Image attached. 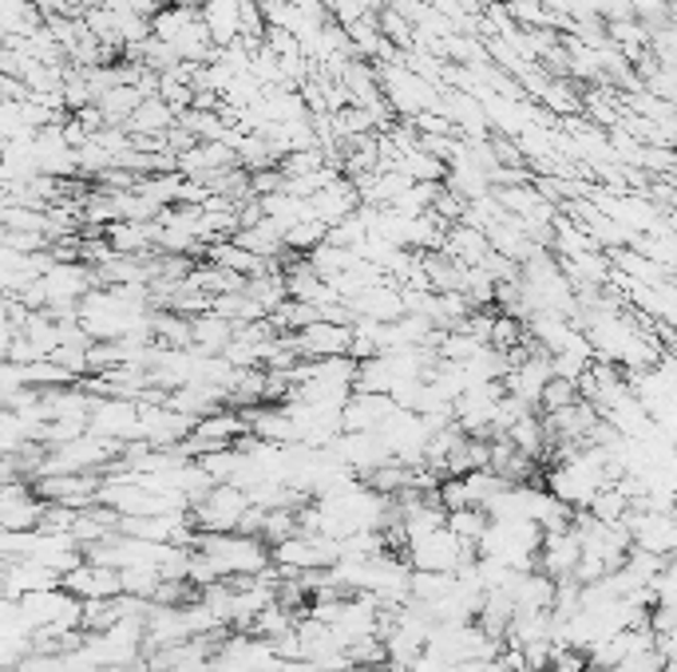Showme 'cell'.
<instances>
[{
  "label": "cell",
  "mask_w": 677,
  "mask_h": 672,
  "mask_svg": "<svg viewBox=\"0 0 677 672\" xmlns=\"http://www.w3.org/2000/svg\"><path fill=\"white\" fill-rule=\"evenodd\" d=\"M310 202V214L322 222V226H334V222H341V217H349L357 207H361V198H357V187L349 182L345 175H337L334 182L325 190H317L313 198H305Z\"/></svg>",
  "instance_id": "cell-7"
},
{
  "label": "cell",
  "mask_w": 677,
  "mask_h": 672,
  "mask_svg": "<svg viewBox=\"0 0 677 672\" xmlns=\"http://www.w3.org/2000/svg\"><path fill=\"white\" fill-rule=\"evenodd\" d=\"M444 527L452 530V534L459 538V542H480V534L488 530V515H483L480 507H456V510H448V522Z\"/></svg>",
  "instance_id": "cell-16"
},
{
  "label": "cell",
  "mask_w": 677,
  "mask_h": 672,
  "mask_svg": "<svg viewBox=\"0 0 677 672\" xmlns=\"http://www.w3.org/2000/svg\"><path fill=\"white\" fill-rule=\"evenodd\" d=\"M230 241H234V246H242V249H250L254 258H266V261H278V254H285L282 229L273 226V222H266V217H261L258 226L234 229V234H230Z\"/></svg>",
  "instance_id": "cell-12"
},
{
  "label": "cell",
  "mask_w": 677,
  "mask_h": 672,
  "mask_svg": "<svg viewBox=\"0 0 677 672\" xmlns=\"http://www.w3.org/2000/svg\"><path fill=\"white\" fill-rule=\"evenodd\" d=\"M574 400H579L574 380H559V376H551V380L542 384V392H539L542 412H559V408H567V403H574Z\"/></svg>",
  "instance_id": "cell-21"
},
{
  "label": "cell",
  "mask_w": 677,
  "mask_h": 672,
  "mask_svg": "<svg viewBox=\"0 0 677 672\" xmlns=\"http://www.w3.org/2000/svg\"><path fill=\"white\" fill-rule=\"evenodd\" d=\"M583 558V546H579V538L574 530H547L539 542V554H535V569H542L547 578H571L574 566Z\"/></svg>",
  "instance_id": "cell-5"
},
{
  "label": "cell",
  "mask_w": 677,
  "mask_h": 672,
  "mask_svg": "<svg viewBox=\"0 0 677 672\" xmlns=\"http://www.w3.org/2000/svg\"><path fill=\"white\" fill-rule=\"evenodd\" d=\"M376 672H400V669H388V664H385V669H376Z\"/></svg>",
  "instance_id": "cell-22"
},
{
  "label": "cell",
  "mask_w": 677,
  "mask_h": 672,
  "mask_svg": "<svg viewBox=\"0 0 677 672\" xmlns=\"http://www.w3.org/2000/svg\"><path fill=\"white\" fill-rule=\"evenodd\" d=\"M503 435H507L511 444H515V451H523L527 459H542L547 451H551V435H547V427H542V415H535V412L515 420Z\"/></svg>",
  "instance_id": "cell-14"
},
{
  "label": "cell",
  "mask_w": 677,
  "mask_h": 672,
  "mask_svg": "<svg viewBox=\"0 0 677 672\" xmlns=\"http://www.w3.org/2000/svg\"><path fill=\"white\" fill-rule=\"evenodd\" d=\"M662 4H674V0H662Z\"/></svg>",
  "instance_id": "cell-23"
},
{
  "label": "cell",
  "mask_w": 677,
  "mask_h": 672,
  "mask_svg": "<svg viewBox=\"0 0 677 672\" xmlns=\"http://www.w3.org/2000/svg\"><path fill=\"white\" fill-rule=\"evenodd\" d=\"M615 672H674V664L650 645V649H638V652H630V657H622V661L615 664Z\"/></svg>",
  "instance_id": "cell-20"
},
{
  "label": "cell",
  "mask_w": 677,
  "mask_h": 672,
  "mask_svg": "<svg viewBox=\"0 0 677 672\" xmlns=\"http://www.w3.org/2000/svg\"><path fill=\"white\" fill-rule=\"evenodd\" d=\"M195 550L214 566L219 578H254L270 569V546L254 534H195Z\"/></svg>",
  "instance_id": "cell-1"
},
{
  "label": "cell",
  "mask_w": 677,
  "mask_h": 672,
  "mask_svg": "<svg viewBox=\"0 0 677 672\" xmlns=\"http://www.w3.org/2000/svg\"><path fill=\"white\" fill-rule=\"evenodd\" d=\"M60 590H68L80 601H100L119 593V569L95 566V562H80L68 574H60Z\"/></svg>",
  "instance_id": "cell-6"
},
{
  "label": "cell",
  "mask_w": 677,
  "mask_h": 672,
  "mask_svg": "<svg viewBox=\"0 0 677 672\" xmlns=\"http://www.w3.org/2000/svg\"><path fill=\"white\" fill-rule=\"evenodd\" d=\"M234 329H238L234 321H226V317L207 309L202 317L190 321V349H198L202 356H219V352L234 341Z\"/></svg>",
  "instance_id": "cell-11"
},
{
  "label": "cell",
  "mask_w": 677,
  "mask_h": 672,
  "mask_svg": "<svg viewBox=\"0 0 677 672\" xmlns=\"http://www.w3.org/2000/svg\"><path fill=\"white\" fill-rule=\"evenodd\" d=\"M175 119H178V115L171 111V107L163 104L159 95H147L143 104L131 111V119L124 123V131L127 134H167L171 127H175Z\"/></svg>",
  "instance_id": "cell-13"
},
{
  "label": "cell",
  "mask_w": 677,
  "mask_h": 672,
  "mask_svg": "<svg viewBox=\"0 0 677 672\" xmlns=\"http://www.w3.org/2000/svg\"><path fill=\"white\" fill-rule=\"evenodd\" d=\"M488 249L491 246H488V238H483V229L464 226V222H452V226L444 229V241H440V254L459 261V266H483Z\"/></svg>",
  "instance_id": "cell-9"
},
{
  "label": "cell",
  "mask_w": 677,
  "mask_h": 672,
  "mask_svg": "<svg viewBox=\"0 0 677 672\" xmlns=\"http://www.w3.org/2000/svg\"><path fill=\"white\" fill-rule=\"evenodd\" d=\"M139 104H143V95H139L136 87L119 83V87H112V92H104L100 99H95V111H100L104 127H124Z\"/></svg>",
  "instance_id": "cell-15"
},
{
  "label": "cell",
  "mask_w": 677,
  "mask_h": 672,
  "mask_svg": "<svg viewBox=\"0 0 677 672\" xmlns=\"http://www.w3.org/2000/svg\"><path fill=\"white\" fill-rule=\"evenodd\" d=\"M405 558L412 569H436V574H456L464 562L476 558V546L471 542H459L448 527L432 530V534L417 538L405 546Z\"/></svg>",
  "instance_id": "cell-3"
},
{
  "label": "cell",
  "mask_w": 677,
  "mask_h": 672,
  "mask_svg": "<svg viewBox=\"0 0 677 672\" xmlns=\"http://www.w3.org/2000/svg\"><path fill=\"white\" fill-rule=\"evenodd\" d=\"M246 510H250L246 491H238L234 483H214L190 507V522H195L198 534H234Z\"/></svg>",
  "instance_id": "cell-2"
},
{
  "label": "cell",
  "mask_w": 677,
  "mask_h": 672,
  "mask_svg": "<svg viewBox=\"0 0 677 672\" xmlns=\"http://www.w3.org/2000/svg\"><path fill=\"white\" fill-rule=\"evenodd\" d=\"M396 403L381 392H353L341 403V432H373Z\"/></svg>",
  "instance_id": "cell-8"
},
{
  "label": "cell",
  "mask_w": 677,
  "mask_h": 672,
  "mask_svg": "<svg viewBox=\"0 0 677 672\" xmlns=\"http://www.w3.org/2000/svg\"><path fill=\"white\" fill-rule=\"evenodd\" d=\"M626 510H630V503H626V495L618 491L615 483L603 486V491H598V495L586 503V515L598 518V522H622Z\"/></svg>",
  "instance_id": "cell-17"
},
{
  "label": "cell",
  "mask_w": 677,
  "mask_h": 672,
  "mask_svg": "<svg viewBox=\"0 0 677 672\" xmlns=\"http://www.w3.org/2000/svg\"><path fill=\"white\" fill-rule=\"evenodd\" d=\"M302 361H325V356H349V344H353V329L349 325H334V321H313L305 329L293 332Z\"/></svg>",
  "instance_id": "cell-4"
},
{
  "label": "cell",
  "mask_w": 677,
  "mask_h": 672,
  "mask_svg": "<svg viewBox=\"0 0 677 672\" xmlns=\"http://www.w3.org/2000/svg\"><path fill=\"white\" fill-rule=\"evenodd\" d=\"M238 9H242L238 0H202V4H198L202 28H207L214 48H226V44L238 36Z\"/></svg>",
  "instance_id": "cell-10"
},
{
  "label": "cell",
  "mask_w": 677,
  "mask_h": 672,
  "mask_svg": "<svg viewBox=\"0 0 677 672\" xmlns=\"http://www.w3.org/2000/svg\"><path fill=\"white\" fill-rule=\"evenodd\" d=\"M325 229H329V226H322V222L305 217V222H297V226L285 229L282 241H285V249H293V254H310L313 246H322V241H325Z\"/></svg>",
  "instance_id": "cell-19"
},
{
  "label": "cell",
  "mask_w": 677,
  "mask_h": 672,
  "mask_svg": "<svg viewBox=\"0 0 677 672\" xmlns=\"http://www.w3.org/2000/svg\"><path fill=\"white\" fill-rule=\"evenodd\" d=\"M159 581H163V578H159L155 566H127V569H119V593H127V598L151 601V593H155Z\"/></svg>",
  "instance_id": "cell-18"
}]
</instances>
